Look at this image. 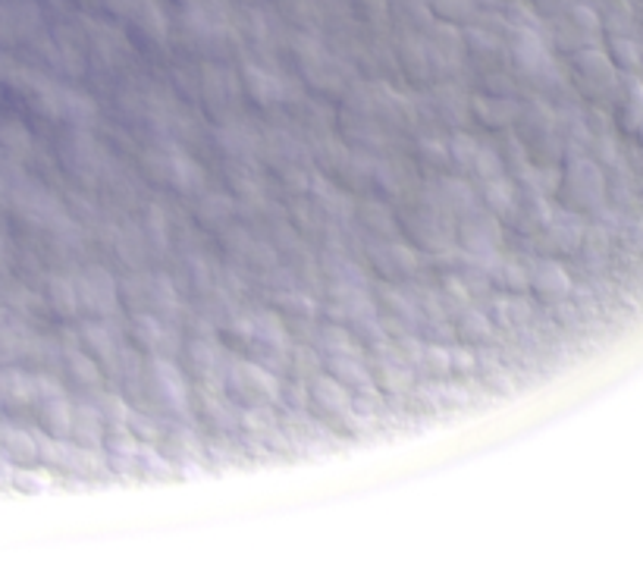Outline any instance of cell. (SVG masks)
I'll return each mask as SVG.
<instances>
[{
	"label": "cell",
	"mask_w": 643,
	"mask_h": 568,
	"mask_svg": "<svg viewBox=\"0 0 643 568\" xmlns=\"http://www.w3.org/2000/svg\"><path fill=\"white\" fill-rule=\"evenodd\" d=\"M148 171L154 173L161 182L173 186L176 192H201L204 186V167L198 164L196 157H189L176 142H161L154 144L148 154Z\"/></svg>",
	"instance_id": "1"
},
{
	"label": "cell",
	"mask_w": 643,
	"mask_h": 568,
	"mask_svg": "<svg viewBox=\"0 0 643 568\" xmlns=\"http://www.w3.org/2000/svg\"><path fill=\"white\" fill-rule=\"evenodd\" d=\"M295 51H299L302 73H305V79H308L311 86L327 88V91L342 86V63L324 45H317L314 38H299Z\"/></svg>",
	"instance_id": "2"
},
{
	"label": "cell",
	"mask_w": 643,
	"mask_h": 568,
	"mask_svg": "<svg viewBox=\"0 0 643 568\" xmlns=\"http://www.w3.org/2000/svg\"><path fill=\"white\" fill-rule=\"evenodd\" d=\"M79 289V305L94 317H111L119 305V292H116V280L104 267H88L83 277L76 280Z\"/></svg>",
	"instance_id": "3"
},
{
	"label": "cell",
	"mask_w": 643,
	"mask_h": 568,
	"mask_svg": "<svg viewBox=\"0 0 643 568\" xmlns=\"http://www.w3.org/2000/svg\"><path fill=\"white\" fill-rule=\"evenodd\" d=\"M182 29L189 31V38H196L198 45H220L229 35V23H226L224 10H220L217 0H211V3H186Z\"/></svg>",
	"instance_id": "4"
},
{
	"label": "cell",
	"mask_w": 643,
	"mask_h": 568,
	"mask_svg": "<svg viewBox=\"0 0 643 568\" xmlns=\"http://www.w3.org/2000/svg\"><path fill=\"white\" fill-rule=\"evenodd\" d=\"M232 333L239 337V340L245 342H257L264 352H270V355H282L286 352V327H282V320L277 314L270 312H254L249 317H242V320H236L232 324Z\"/></svg>",
	"instance_id": "5"
},
{
	"label": "cell",
	"mask_w": 643,
	"mask_h": 568,
	"mask_svg": "<svg viewBox=\"0 0 643 568\" xmlns=\"http://www.w3.org/2000/svg\"><path fill=\"white\" fill-rule=\"evenodd\" d=\"M242 88L245 94L252 98L254 104H280L289 98V88H286V79L280 73H274L270 66H261V63H245L242 66Z\"/></svg>",
	"instance_id": "6"
},
{
	"label": "cell",
	"mask_w": 643,
	"mask_h": 568,
	"mask_svg": "<svg viewBox=\"0 0 643 568\" xmlns=\"http://www.w3.org/2000/svg\"><path fill=\"white\" fill-rule=\"evenodd\" d=\"M126 20L148 45H164L169 38V20L157 0H133V7L126 10Z\"/></svg>",
	"instance_id": "7"
},
{
	"label": "cell",
	"mask_w": 643,
	"mask_h": 568,
	"mask_svg": "<svg viewBox=\"0 0 643 568\" xmlns=\"http://www.w3.org/2000/svg\"><path fill=\"white\" fill-rule=\"evenodd\" d=\"M229 383L232 390H239L242 396H257V399H277L280 387H277V377L267 368L254 365V362H236L229 365Z\"/></svg>",
	"instance_id": "8"
},
{
	"label": "cell",
	"mask_w": 643,
	"mask_h": 568,
	"mask_svg": "<svg viewBox=\"0 0 643 568\" xmlns=\"http://www.w3.org/2000/svg\"><path fill=\"white\" fill-rule=\"evenodd\" d=\"M330 299H333V312L352 324H367L374 317V299L364 283H333Z\"/></svg>",
	"instance_id": "9"
},
{
	"label": "cell",
	"mask_w": 643,
	"mask_h": 568,
	"mask_svg": "<svg viewBox=\"0 0 643 568\" xmlns=\"http://www.w3.org/2000/svg\"><path fill=\"white\" fill-rule=\"evenodd\" d=\"M51 116H60V119H66V123H73V126H88V123H94L98 108H94V101H91L88 94H83V91L56 86Z\"/></svg>",
	"instance_id": "10"
},
{
	"label": "cell",
	"mask_w": 643,
	"mask_h": 568,
	"mask_svg": "<svg viewBox=\"0 0 643 568\" xmlns=\"http://www.w3.org/2000/svg\"><path fill=\"white\" fill-rule=\"evenodd\" d=\"M151 377H154L161 396L169 402V408L182 412L186 402H189V390H186V380H182L179 368L169 362L167 355H154V358H151Z\"/></svg>",
	"instance_id": "11"
},
{
	"label": "cell",
	"mask_w": 643,
	"mask_h": 568,
	"mask_svg": "<svg viewBox=\"0 0 643 568\" xmlns=\"http://www.w3.org/2000/svg\"><path fill=\"white\" fill-rule=\"evenodd\" d=\"M462 239H465V249L471 255H496V249H500V224L493 217H475V220L465 224Z\"/></svg>",
	"instance_id": "12"
},
{
	"label": "cell",
	"mask_w": 643,
	"mask_h": 568,
	"mask_svg": "<svg viewBox=\"0 0 643 568\" xmlns=\"http://www.w3.org/2000/svg\"><path fill=\"white\" fill-rule=\"evenodd\" d=\"M374 264L383 270V274H395V277H405V274H415L418 270V255L408 249V245H399V242H383V245H374Z\"/></svg>",
	"instance_id": "13"
},
{
	"label": "cell",
	"mask_w": 643,
	"mask_h": 568,
	"mask_svg": "<svg viewBox=\"0 0 643 568\" xmlns=\"http://www.w3.org/2000/svg\"><path fill=\"white\" fill-rule=\"evenodd\" d=\"M217 144L232 161H245V157H254V151H257L261 142H257V136L245 123H226L224 129L217 132Z\"/></svg>",
	"instance_id": "14"
},
{
	"label": "cell",
	"mask_w": 643,
	"mask_h": 568,
	"mask_svg": "<svg viewBox=\"0 0 643 568\" xmlns=\"http://www.w3.org/2000/svg\"><path fill=\"white\" fill-rule=\"evenodd\" d=\"M521 104L512 98H475V114L487 126H512L515 119H521Z\"/></svg>",
	"instance_id": "15"
},
{
	"label": "cell",
	"mask_w": 643,
	"mask_h": 568,
	"mask_svg": "<svg viewBox=\"0 0 643 568\" xmlns=\"http://www.w3.org/2000/svg\"><path fill=\"white\" fill-rule=\"evenodd\" d=\"M83 345H85V352H88V355L111 362L113 355H116V333L111 330L108 317L83 324Z\"/></svg>",
	"instance_id": "16"
},
{
	"label": "cell",
	"mask_w": 643,
	"mask_h": 568,
	"mask_svg": "<svg viewBox=\"0 0 643 568\" xmlns=\"http://www.w3.org/2000/svg\"><path fill=\"white\" fill-rule=\"evenodd\" d=\"M311 396L317 399V405L324 408V412H349L352 408V396H349V390L342 387V380H336V377H317L314 380V387H311Z\"/></svg>",
	"instance_id": "17"
},
{
	"label": "cell",
	"mask_w": 643,
	"mask_h": 568,
	"mask_svg": "<svg viewBox=\"0 0 643 568\" xmlns=\"http://www.w3.org/2000/svg\"><path fill=\"white\" fill-rule=\"evenodd\" d=\"M136 337H139L141 345H148L151 352H167L169 345H173V333L167 330V324L161 320V317H154V314H144L136 320Z\"/></svg>",
	"instance_id": "18"
},
{
	"label": "cell",
	"mask_w": 643,
	"mask_h": 568,
	"mask_svg": "<svg viewBox=\"0 0 643 568\" xmlns=\"http://www.w3.org/2000/svg\"><path fill=\"white\" fill-rule=\"evenodd\" d=\"M440 201H443V207L458 211V214H475L477 207L475 189H471L465 179H446V182L440 186Z\"/></svg>",
	"instance_id": "19"
},
{
	"label": "cell",
	"mask_w": 643,
	"mask_h": 568,
	"mask_svg": "<svg viewBox=\"0 0 643 568\" xmlns=\"http://www.w3.org/2000/svg\"><path fill=\"white\" fill-rule=\"evenodd\" d=\"M483 199H487V204H490L496 214H512L515 204H518V189H515L512 179L496 176V179H487V182H483Z\"/></svg>",
	"instance_id": "20"
},
{
	"label": "cell",
	"mask_w": 643,
	"mask_h": 568,
	"mask_svg": "<svg viewBox=\"0 0 643 568\" xmlns=\"http://www.w3.org/2000/svg\"><path fill=\"white\" fill-rule=\"evenodd\" d=\"M392 13L408 26V29H427L430 26V0H392Z\"/></svg>",
	"instance_id": "21"
},
{
	"label": "cell",
	"mask_w": 643,
	"mask_h": 568,
	"mask_svg": "<svg viewBox=\"0 0 643 568\" xmlns=\"http://www.w3.org/2000/svg\"><path fill=\"white\" fill-rule=\"evenodd\" d=\"M402 66L415 76V79H424V76H430V54H427V41H420V38H405V45H402Z\"/></svg>",
	"instance_id": "22"
},
{
	"label": "cell",
	"mask_w": 643,
	"mask_h": 568,
	"mask_svg": "<svg viewBox=\"0 0 643 568\" xmlns=\"http://www.w3.org/2000/svg\"><path fill=\"white\" fill-rule=\"evenodd\" d=\"M236 91H239V86H236V79L226 73V70H217V66H207L204 70V94L211 98V101H232L236 98Z\"/></svg>",
	"instance_id": "23"
},
{
	"label": "cell",
	"mask_w": 643,
	"mask_h": 568,
	"mask_svg": "<svg viewBox=\"0 0 643 568\" xmlns=\"http://www.w3.org/2000/svg\"><path fill=\"white\" fill-rule=\"evenodd\" d=\"M430 10L446 23H462L475 16L477 0H430Z\"/></svg>",
	"instance_id": "24"
},
{
	"label": "cell",
	"mask_w": 643,
	"mask_h": 568,
	"mask_svg": "<svg viewBox=\"0 0 643 568\" xmlns=\"http://www.w3.org/2000/svg\"><path fill=\"white\" fill-rule=\"evenodd\" d=\"M51 299H54L56 312H63V314L79 312V289H76V280L56 277L54 283H51Z\"/></svg>",
	"instance_id": "25"
},
{
	"label": "cell",
	"mask_w": 643,
	"mask_h": 568,
	"mask_svg": "<svg viewBox=\"0 0 643 568\" xmlns=\"http://www.w3.org/2000/svg\"><path fill=\"white\" fill-rule=\"evenodd\" d=\"M477 151H480V144H477L471 136H465V132H455V136L449 139V161H455V164L465 167V171H471Z\"/></svg>",
	"instance_id": "26"
},
{
	"label": "cell",
	"mask_w": 643,
	"mask_h": 568,
	"mask_svg": "<svg viewBox=\"0 0 643 568\" xmlns=\"http://www.w3.org/2000/svg\"><path fill=\"white\" fill-rule=\"evenodd\" d=\"M151 308H157L161 317H167V314H176L179 308V295H176V289L169 280L164 277H157L154 283H151Z\"/></svg>",
	"instance_id": "27"
},
{
	"label": "cell",
	"mask_w": 643,
	"mask_h": 568,
	"mask_svg": "<svg viewBox=\"0 0 643 568\" xmlns=\"http://www.w3.org/2000/svg\"><path fill=\"white\" fill-rule=\"evenodd\" d=\"M229 214H232V201L226 199V195H204L201 207H198V217H201L207 227L224 224Z\"/></svg>",
	"instance_id": "28"
},
{
	"label": "cell",
	"mask_w": 643,
	"mask_h": 568,
	"mask_svg": "<svg viewBox=\"0 0 643 568\" xmlns=\"http://www.w3.org/2000/svg\"><path fill=\"white\" fill-rule=\"evenodd\" d=\"M500 305H503L500 317H503V324H508V327H518V324H525V320L533 317V305L528 299H521V295H508Z\"/></svg>",
	"instance_id": "29"
},
{
	"label": "cell",
	"mask_w": 643,
	"mask_h": 568,
	"mask_svg": "<svg viewBox=\"0 0 643 568\" xmlns=\"http://www.w3.org/2000/svg\"><path fill=\"white\" fill-rule=\"evenodd\" d=\"M471 171H475L477 176L487 182V179H496V176H503V161H500V154H496L493 148H483V144H480V151H477Z\"/></svg>",
	"instance_id": "30"
},
{
	"label": "cell",
	"mask_w": 643,
	"mask_h": 568,
	"mask_svg": "<svg viewBox=\"0 0 643 568\" xmlns=\"http://www.w3.org/2000/svg\"><path fill=\"white\" fill-rule=\"evenodd\" d=\"M324 349L330 352V358H336V355H358L352 340H349V333L339 330V327H330V330L324 333Z\"/></svg>",
	"instance_id": "31"
},
{
	"label": "cell",
	"mask_w": 643,
	"mask_h": 568,
	"mask_svg": "<svg viewBox=\"0 0 643 568\" xmlns=\"http://www.w3.org/2000/svg\"><path fill=\"white\" fill-rule=\"evenodd\" d=\"M70 370H73V377H79L83 383H98V365H94V358H91L88 352L70 355Z\"/></svg>",
	"instance_id": "32"
},
{
	"label": "cell",
	"mask_w": 643,
	"mask_h": 568,
	"mask_svg": "<svg viewBox=\"0 0 643 568\" xmlns=\"http://www.w3.org/2000/svg\"><path fill=\"white\" fill-rule=\"evenodd\" d=\"M192 355H196V365L204 370V374L220 370V352H217L214 342H198L196 349H192Z\"/></svg>",
	"instance_id": "33"
},
{
	"label": "cell",
	"mask_w": 643,
	"mask_h": 568,
	"mask_svg": "<svg viewBox=\"0 0 643 568\" xmlns=\"http://www.w3.org/2000/svg\"><path fill=\"white\" fill-rule=\"evenodd\" d=\"M420 151L427 154L430 164H449V144L437 142V139H424L420 142Z\"/></svg>",
	"instance_id": "34"
},
{
	"label": "cell",
	"mask_w": 643,
	"mask_h": 568,
	"mask_svg": "<svg viewBox=\"0 0 643 568\" xmlns=\"http://www.w3.org/2000/svg\"><path fill=\"white\" fill-rule=\"evenodd\" d=\"M104 3H108L111 13H119V16H126V10L133 7V0H104Z\"/></svg>",
	"instance_id": "35"
},
{
	"label": "cell",
	"mask_w": 643,
	"mask_h": 568,
	"mask_svg": "<svg viewBox=\"0 0 643 568\" xmlns=\"http://www.w3.org/2000/svg\"><path fill=\"white\" fill-rule=\"evenodd\" d=\"M186 3H211V0H186Z\"/></svg>",
	"instance_id": "36"
},
{
	"label": "cell",
	"mask_w": 643,
	"mask_h": 568,
	"mask_svg": "<svg viewBox=\"0 0 643 568\" xmlns=\"http://www.w3.org/2000/svg\"><path fill=\"white\" fill-rule=\"evenodd\" d=\"M477 3H493V0H477Z\"/></svg>",
	"instance_id": "37"
}]
</instances>
